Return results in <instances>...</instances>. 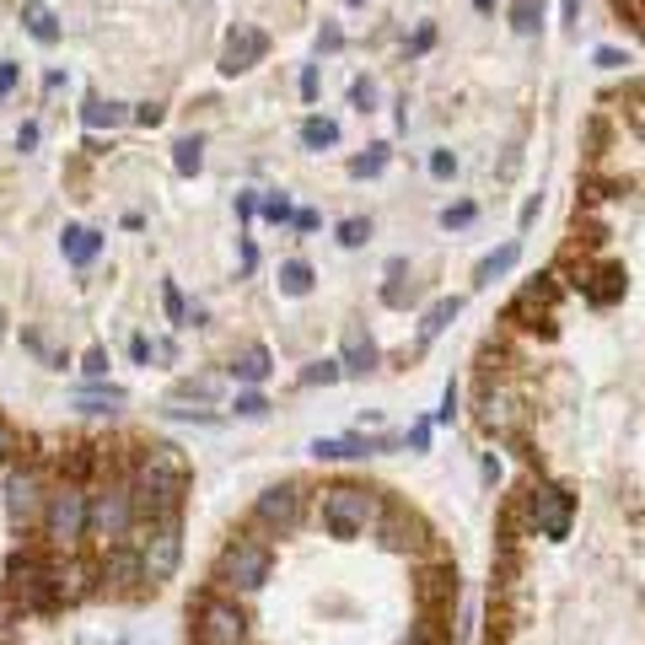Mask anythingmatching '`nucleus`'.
<instances>
[{
  "label": "nucleus",
  "instance_id": "nucleus-36",
  "mask_svg": "<svg viewBox=\"0 0 645 645\" xmlns=\"http://www.w3.org/2000/svg\"><path fill=\"white\" fill-rule=\"evenodd\" d=\"M468 221H473V204H452V210H442V226H468Z\"/></svg>",
  "mask_w": 645,
  "mask_h": 645
},
{
  "label": "nucleus",
  "instance_id": "nucleus-30",
  "mask_svg": "<svg viewBox=\"0 0 645 645\" xmlns=\"http://www.w3.org/2000/svg\"><path fill=\"white\" fill-rule=\"evenodd\" d=\"M383 543H387V549H409V527H403V516H398V512L383 516Z\"/></svg>",
  "mask_w": 645,
  "mask_h": 645
},
{
  "label": "nucleus",
  "instance_id": "nucleus-12",
  "mask_svg": "<svg viewBox=\"0 0 645 645\" xmlns=\"http://www.w3.org/2000/svg\"><path fill=\"white\" fill-rule=\"evenodd\" d=\"M392 447H398L392 436H328V442H313V457L344 462V457H372V452H392Z\"/></svg>",
  "mask_w": 645,
  "mask_h": 645
},
{
  "label": "nucleus",
  "instance_id": "nucleus-27",
  "mask_svg": "<svg viewBox=\"0 0 645 645\" xmlns=\"http://www.w3.org/2000/svg\"><path fill=\"white\" fill-rule=\"evenodd\" d=\"M387 167V145H366V156L350 162V178H377Z\"/></svg>",
  "mask_w": 645,
  "mask_h": 645
},
{
  "label": "nucleus",
  "instance_id": "nucleus-1",
  "mask_svg": "<svg viewBox=\"0 0 645 645\" xmlns=\"http://www.w3.org/2000/svg\"><path fill=\"white\" fill-rule=\"evenodd\" d=\"M129 490H134V506H140V521H156V516L178 512L184 506V490H189V462L184 452L156 442L134 457L129 468Z\"/></svg>",
  "mask_w": 645,
  "mask_h": 645
},
{
  "label": "nucleus",
  "instance_id": "nucleus-23",
  "mask_svg": "<svg viewBox=\"0 0 645 645\" xmlns=\"http://www.w3.org/2000/svg\"><path fill=\"white\" fill-rule=\"evenodd\" d=\"M457 313H462V302H457V296L436 302V307H431V313L420 318V344H431V339H436V333H442V328H447V322L457 318Z\"/></svg>",
  "mask_w": 645,
  "mask_h": 645
},
{
  "label": "nucleus",
  "instance_id": "nucleus-35",
  "mask_svg": "<svg viewBox=\"0 0 645 645\" xmlns=\"http://www.w3.org/2000/svg\"><path fill=\"white\" fill-rule=\"evenodd\" d=\"M81 372H86L92 383H103V377H108V350H86V361H81Z\"/></svg>",
  "mask_w": 645,
  "mask_h": 645
},
{
  "label": "nucleus",
  "instance_id": "nucleus-33",
  "mask_svg": "<svg viewBox=\"0 0 645 645\" xmlns=\"http://www.w3.org/2000/svg\"><path fill=\"white\" fill-rule=\"evenodd\" d=\"M162 307H167V318H173V322H184V318H189V313H184V291H178L173 280L162 285Z\"/></svg>",
  "mask_w": 645,
  "mask_h": 645
},
{
  "label": "nucleus",
  "instance_id": "nucleus-17",
  "mask_svg": "<svg viewBox=\"0 0 645 645\" xmlns=\"http://www.w3.org/2000/svg\"><path fill=\"white\" fill-rule=\"evenodd\" d=\"M60 248H64V258H70V263H92V258H97V248H103V237H97L92 226H64Z\"/></svg>",
  "mask_w": 645,
  "mask_h": 645
},
{
  "label": "nucleus",
  "instance_id": "nucleus-3",
  "mask_svg": "<svg viewBox=\"0 0 645 645\" xmlns=\"http://www.w3.org/2000/svg\"><path fill=\"white\" fill-rule=\"evenodd\" d=\"M86 506H92V490H81L75 479H70V484H55L49 501H44V516H38L44 543L70 554V549L86 538Z\"/></svg>",
  "mask_w": 645,
  "mask_h": 645
},
{
  "label": "nucleus",
  "instance_id": "nucleus-47",
  "mask_svg": "<svg viewBox=\"0 0 645 645\" xmlns=\"http://www.w3.org/2000/svg\"><path fill=\"white\" fill-rule=\"evenodd\" d=\"M597 64H602V70H619V64H630V60H624L619 49H597Z\"/></svg>",
  "mask_w": 645,
  "mask_h": 645
},
{
  "label": "nucleus",
  "instance_id": "nucleus-41",
  "mask_svg": "<svg viewBox=\"0 0 645 645\" xmlns=\"http://www.w3.org/2000/svg\"><path fill=\"white\" fill-rule=\"evenodd\" d=\"M11 86H16V64H11V60H0V103L11 97Z\"/></svg>",
  "mask_w": 645,
  "mask_h": 645
},
{
  "label": "nucleus",
  "instance_id": "nucleus-51",
  "mask_svg": "<svg viewBox=\"0 0 645 645\" xmlns=\"http://www.w3.org/2000/svg\"><path fill=\"white\" fill-rule=\"evenodd\" d=\"M409 645H425V641H409Z\"/></svg>",
  "mask_w": 645,
  "mask_h": 645
},
{
  "label": "nucleus",
  "instance_id": "nucleus-18",
  "mask_svg": "<svg viewBox=\"0 0 645 645\" xmlns=\"http://www.w3.org/2000/svg\"><path fill=\"white\" fill-rule=\"evenodd\" d=\"M232 377H237V383H248V387L263 383V377H269V350H263V344H248V350L232 361Z\"/></svg>",
  "mask_w": 645,
  "mask_h": 645
},
{
  "label": "nucleus",
  "instance_id": "nucleus-38",
  "mask_svg": "<svg viewBox=\"0 0 645 645\" xmlns=\"http://www.w3.org/2000/svg\"><path fill=\"white\" fill-rule=\"evenodd\" d=\"M452 414H457V383H447V392H442V409H436V420H442V425H452Z\"/></svg>",
  "mask_w": 645,
  "mask_h": 645
},
{
  "label": "nucleus",
  "instance_id": "nucleus-31",
  "mask_svg": "<svg viewBox=\"0 0 645 645\" xmlns=\"http://www.w3.org/2000/svg\"><path fill=\"white\" fill-rule=\"evenodd\" d=\"M232 414H237V420H263V414H269V403H263L258 392H237V403H232Z\"/></svg>",
  "mask_w": 645,
  "mask_h": 645
},
{
  "label": "nucleus",
  "instance_id": "nucleus-28",
  "mask_svg": "<svg viewBox=\"0 0 645 645\" xmlns=\"http://www.w3.org/2000/svg\"><path fill=\"white\" fill-rule=\"evenodd\" d=\"M339 377H344L339 361H313V366L302 372V387H328V383H339Z\"/></svg>",
  "mask_w": 645,
  "mask_h": 645
},
{
  "label": "nucleus",
  "instance_id": "nucleus-46",
  "mask_svg": "<svg viewBox=\"0 0 645 645\" xmlns=\"http://www.w3.org/2000/svg\"><path fill=\"white\" fill-rule=\"evenodd\" d=\"M129 355L145 366V361H151V339H140V333H134V339H129Z\"/></svg>",
  "mask_w": 645,
  "mask_h": 645
},
{
  "label": "nucleus",
  "instance_id": "nucleus-34",
  "mask_svg": "<svg viewBox=\"0 0 645 645\" xmlns=\"http://www.w3.org/2000/svg\"><path fill=\"white\" fill-rule=\"evenodd\" d=\"M258 210H263L269 221H291V199H285V194H269V199H258Z\"/></svg>",
  "mask_w": 645,
  "mask_h": 645
},
{
  "label": "nucleus",
  "instance_id": "nucleus-7",
  "mask_svg": "<svg viewBox=\"0 0 645 645\" xmlns=\"http://www.w3.org/2000/svg\"><path fill=\"white\" fill-rule=\"evenodd\" d=\"M248 635V619L237 602L226 597H204L199 613H194V645H243Z\"/></svg>",
  "mask_w": 645,
  "mask_h": 645
},
{
  "label": "nucleus",
  "instance_id": "nucleus-19",
  "mask_svg": "<svg viewBox=\"0 0 645 645\" xmlns=\"http://www.w3.org/2000/svg\"><path fill=\"white\" fill-rule=\"evenodd\" d=\"M313 291V263L307 258H285L280 263V296H307Z\"/></svg>",
  "mask_w": 645,
  "mask_h": 645
},
{
  "label": "nucleus",
  "instance_id": "nucleus-11",
  "mask_svg": "<svg viewBox=\"0 0 645 645\" xmlns=\"http://www.w3.org/2000/svg\"><path fill=\"white\" fill-rule=\"evenodd\" d=\"M254 516L263 521V527H280V532L296 527V516H302V490H296V484H274V490H263Z\"/></svg>",
  "mask_w": 645,
  "mask_h": 645
},
{
  "label": "nucleus",
  "instance_id": "nucleus-2",
  "mask_svg": "<svg viewBox=\"0 0 645 645\" xmlns=\"http://www.w3.org/2000/svg\"><path fill=\"white\" fill-rule=\"evenodd\" d=\"M134 527H140V506H134L129 473L97 484L92 490V506H86V538L97 549H119V543H134Z\"/></svg>",
  "mask_w": 645,
  "mask_h": 645
},
{
  "label": "nucleus",
  "instance_id": "nucleus-9",
  "mask_svg": "<svg viewBox=\"0 0 645 645\" xmlns=\"http://www.w3.org/2000/svg\"><path fill=\"white\" fill-rule=\"evenodd\" d=\"M44 473L38 468H16L11 479H5V506L16 521H33V516H44Z\"/></svg>",
  "mask_w": 645,
  "mask_h": 645
},
{
  "label": "nucleus",
  "instance_id": "nucleus-43",
  "mask_svg": "<svg viewBox=\"0 0 645 645\" xmlns=\"http://www.w3.org/2000/svg\"><path fill=\"white\" fill-rule=\"evenodd\" d=\"M431 44H436V27H420V33H414V44H409V55H425Z\"/></svg>",
  "mask_w": 645,
  "mask_h": 645
},
{
  "label": "nucleus",
  "instance_id": "nucleus-25",
  "mask_svg": "<svg viewBox=\"0 0 645 645\" xmlns=\"http://www.w3.org/2000/svg\"><path fill=\"white\" fill-rule=\"evenodd\" d=\"M173 167H178L184 178H194V173L204 167V140H199V134H184V140L173 145Z\"/></svg>",
  "mask_w": 645,
  "mask_h": 645
},
{
  "label": "nucleus",
  "instance_id": "nucleus-16",
  "mask_svg": "<svg viewBox=\"0 0 645 645\" xmlns=\"http://www.w3.org/2000/svg\"><path fill=\"white\" fill-rule=\"evenodd\" d=\"M22 27H27L38 44H60V22H55V11H49L44 0H27V5H22Z\"/></svg>",
  "mask_w": 645,
  "mask_h": 645
},
{
  "label": "nucleus",
  "instance_id": "nucleus-6",
  "mask_svg": "<svg viewBox=\"0 0 645 645\" xmlns=\"http://www.w3.org/2000/svg\"><path fill=\"white\" fill-rule=\"evenodd\" d=\"M269 565H274V554H269L258 538H232V543L221 549L215 576L226 580V586H237V591H258V586L269 580Z\"/></svg>",
  "mask_w": 645,
  "mask_h": 645
},
{
  "label": "nucleus",
  "instance_id": "nucleus-49",
  "mask_svg": "<svg viewBox=\"0 0 645 645\" xmlns=\"http://www.w3.org/2000/svg\"><path fill=\"white\" fill-rule=\"evenodd\" d=\"M473 5H479V11H495V0H473Z\"/></svg>",
  "mask_w": 645,
  "mask_h": 645
},
{
  "label": "nucleus",
  "instance_id": "nucleus-21",
  "mask_svg": "<svg viewBox=\"0 0 645 645\" xmlns=\"http://www.w3.org/2000/svg\"><path fill=\"white\" fill-rule=\"evenodd\" d=\"M516 258H521V243H506V248H495L490 258H479V274H473V280H479V285H495V280H501V274H506V269L516 263Z\"/></svg>",
  "mask_w": 645,
  "mask_h": 645
},
{
  "label": "nucleus",
  "instance_id": "nucleus-13",
  "mask_svg": "<svg viewBox=\"0 0 645 645\" xmlns=\"http://www.w3.org/2000/svg\"><path fill=\"white\" fill-rule=\"evenodd\" d=\"M103 580H108V586H129V580H140V549H134V543L103 549Z\"/></svg>",
  "mask_w": 645,
  "mask_h": 645
},
{
  "label": "nucleus",
  "instance_id": "nucleus-20",
  "mask_svg": "<svg viewBox=\"0 0 645 645\" xmlns=\"http://www.w3.org/2000/svg\"><path fill=\"white\" fill-rule=\"evenodd\" d=\"M70 403H75V409H86V414H108V409H119V403H125V387H81Z\"/></svg>",
  "mask_w": 645,
  "mask_h": 645
},
{
  "label": "nucleus",
  "instance_id": "nucleus-24",
  "mask_svg": "<svg viewBox=\"0 0 645 645\" xmlns=\"http://www.w3.org/2000/svg\"><path fill=\"white\" fill-rule=\"evenodd\" d=\"M302 145H307V151H328V145H339V125H333V119H318V114L302 119Z\"/></svg>",
  "mask_w": 645,
  "mask_h": 645
},
{
  "label": "nucleus",
  "instance_id": "nucleus-44",
  "mask_svg": "<svg viewBox=\"0 0 645 645\" xmlns=\"http://www.w3.org/2000/svg\"><path fill=\"white\" fill-rule=\"evenodd\" d=\"M403 442H409L414 452H425V447H431V425H414V431H409Z\"/></svg>",
  "mask_w": 645,
  "mask_h": 645
},
{
  "label": "nucleus",
  "instance_id": "nucleus-29",
  "mask_svg": "<svg viewBox=\"0 0 645 645\" xmlns=\"http://www.w3.org/2000/svg\"><path fill=\"white\" fill-rule=\"evenodd\" d=\"M372 237V221H361V215H350V221H339V243L344 248H361Z\"/></svg>",
  "mask_w": 645,
  "mask_h": 645
},
{
  "label": "nucleus",
  "instance_id": "nucleus-8",
  "mask_svg": "<svg viewBox=\"0 0 645 645\" xmlns=\"http://www.w3.org/2000/svg\"><path fill=\"white\" fill-rule=\"evenodd\" d=\"M527 521L543 532V538H565L571 532V516H576V501L560 490V484H532L527 490Z\"/></svg>",
  "mask_w": 645,
  "mask_h": 645
},
{
  "label": "nucleus",
  "instance_id": "nucleus-5",
  "mask_svg": "<svg viewBox=\"0 0 645 645\" xmlns=\"http://www.w3.org/2000/svg\"><path fill=\"white\" fill-rule=\"evenodd\" d=\"M372 516H377L372 490H361V484H328V490H322V527H328L333 538H355Z\"/></svg>",
  "mask_w": 645,
  "mask_h": 645
},
{
  "label": "nucleus",
  "instance_id": "nucleus-22",
  "mask_svg": "<svg viewBox=\"0 0 645 645\" xmlns=\"http://www.w3.org/2000/svg\"><path fill=\"white\" fill-rule=\"evenodd\" d=\"M81 119H86V129H119L129 119L119 103H103V97H86V108H81Z\"/></svg>",
  "mask_w": 645,
  "mask_h": 645
},
{
  "label": "nucleus",
  "instance_id": "nucleus-40",
  "mask_svg": "<svg viewBox=\"0 0 645 645\" xmlns=\"http://www.w3.org/2000/svg\"><path fill=\"white\" fill-rule=\"evenodd\" d=\"M134 125H162V108H156V103H140V108H134Z\"/></svg>",
  "mask_w": 645,
  "mask_h": 645
},
{
  "label": "nucleus",
  "instance_id": "nucleus-37",
  "mask_svg": "<svg viewBox=\"0 0 645 645\" xmlns=\"http://www.w3.org/2000/svg\"><path fill=\"white\" fill-rule=\"evenodd\" d=\"M431 173H436V178H452V173H457V156H452V151H431Z\"/></svg>",
  "mask_w": 645,
  "mask_h": 645
},
{
  "label": "nucleus",
  "instance_id": "nucleus-26",
  "mask_svg": "<svg viewBox=\"0 0 645 645\" xmlns=\"http://www.w3.org/2000/svg\"><path fill=\"white\" fill-rule=\"evenodd\" d=\"M543 22V0H512V27L516 33H538Z\"/></svg>",
  "mask_w": 645,
  "mask_h": 645
},
{
  "label": "nucleus",
  "instance_id": "nucleus-45",
  "mask_svg": "<svg viewBox=\"0 0 645 645\" xmlns=\"http://www.w3.org/2000/svg\"><path fill=\"white\" fill-rule=\"evenodd\" d=\"M302 97H307V103H313V97H318V70H313V64H307V70H302Z\"/></svg>",
  "mask_w": 645,
  "mask_h": 645
},
{
  "label": "nucleus",
  "instance_id": "nucleus-32",
  "mask_svg": "<svg viewBox=\"0 0 645 645\" xmlns=\"http://www.w3.org/2000/svg\"><path fill=\"white\" fill-rule=\"evenodd\" d=\"M350 97H355V108H361V114H372V108H377V81H372V75H361V81L350 86Z\"/></svg>",
  "mask_w": 645,
  "mask_h": 645
},
{
  "label": "nucleus",
  "instance_id": "nucleus-10",
  "mask_svg": "<svg viewBox=\"0 0 645 645\" xmlns=\"http://www.w3.org/2000/svg\"><path fill=\"white\" fill-rule=\"evenodd\" d=\"M263 55H269V38H263L258 27H232V33H226V49H221V75H243V70H254Z\"/></svg>",
  "mask_w": 645,
  "mask_h": 645
},
{
  "label": "nucleus",
  "instance_id": "nucleus-15",
  "mask_svg": "<svg viewBox=\"0 0 645 645\" xmlns=\"http://www.w3.org/2000/svg\"><path fill=\"white\" fill-rule=\"evenodd\" d=\"M86 580H92V571H86L81 560H70V554H64V565H55V597H60V602H75V597H86V591H92Z\"/></svg>",
  "mask_w": 645,
  "mask_h": 645
},
{
  "label": "nucleus",
  "instance_id": "nucleus-14",
  "mask_svg": "<svg viewBox=\"0 0 645 645\" xmlns=\"http://www.w3.org/2000/svg\"><path fill=\"white\" fill-rule=\"evenodd\" d=\"M339 366L355 372V377H366V372L377 366V344H372L361 328H350V333H344V355H339Z\"/></svg>",
  "mask_w": 645,
  "mask_h": 645
},
{
  "label": "nucleus",
  "instance_id": "nucleus-50",
  "mask_svg": "<svg viewBox=\"0 0 645 645\" xmlns=\"http://www.w3.org/2000/svg\"><path fill=\"white\" fill-rule=\"evenodd\" d=\"M0 333H5V313H0Z\"/></svg>",
  "mask_w": 645,
  "mask_h": 645
},
{
  "label": "nucleus",
  "instance_id": "nucleus-48",
  "mask_svg": "<svg viewBox=\"0 0 645 645\" xmlns=\"http://www.w3.org/2000/svg\"><path fill=\"white\" fill-rule=\"evenodd\" d=\"M16 145H22V151H33V145H38V125H22V129H16Z\"/></svg>",
  "mask_w": 645,
  "mask_h": 645
},
{
  "label": "nucleus",
  "instance_id": "nucleus-42",
  "mask_svg": "<svg viewBox=\"0 0 645 645\" xmlns=\"http://www.w3.org/2000/svg\"><path fill=\"white\" fill-rule=\"evenodd\" d=\"M11 452H16V431L0 420V462H11Z\"/></svg>",
  "mask_w": 645,
  "mask_h": 645
},
{
  "label": "nucleus",
  "instance_id": "nucleus-39",
  "mask_svg": "<svg viewBox=\"0 0 645 645\" xmlns=\"http://www.w3.org/2000/svg\"><path fill=\"white\" fill-rule=\"evenodd\" d=\"M178 392H184V398H215V383H210V377H199V383H184Z\"/></svg>",
  "mask_w": 645,
  "mask_h": 645
},
{
  "label": "nucleus",
  "instance_id": "nucleus-4",
  "mask_svg": "<svg viewBox=\"0 0 645 645\" xmlns=\"http://www.w3.org/2000/svg\"><path fill=\"white\" fill-rule=\"evenodd\" d=\"M134 549H140V580H151V586L173 580L178 560H184V527H178V512L156 516V521L140 532Z\"/></svg>",
  "mask_w": 645,
  "mask_h": 645
}]
</instances>
